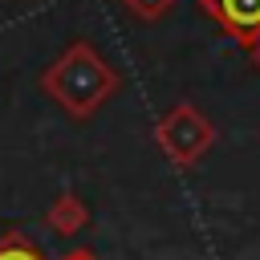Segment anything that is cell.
Segmentation results:
<instances>
[{
    "instance_id": "3957f363",
    "label": "cell",
    "mask_w": 260,
    "mask_h": 260,
    "mask_svg": "<svg viewBox=\"0 0 260 260\" xmlns=\"http://www.w3.org/2000/svg\"><path fill=\"white\" fill-rule=\"evenodd\" d=\"M4 260H24V256H4Z\"/></svg>"
},
{
    "instance_id": "6da1fadb",
    "label": "cell",
    "mask_w": 260,
    "mask_h": 260,
    "mask_svg": "<svg viewBox=\"0 0 260 260\" xmlns=\"http://www.w3.org/2000/svg\"><path fill=\"white\" fill-rule=\"evenodd\" d=\"M211 8L236 37H260V0H211Z\"/></svg>"
},
{
    "instance_id": "7a4b0ae2",
    "label": "cell",
    "mask_w": 260,
    "mask_h": 260,
    "mask_svg": "<svg viewBox=\"0 0 260 260\" xmlns=\"http://www.w3.org/2000/svg\"><path fill=\"white\" fill-rule=\"evenodd\" d=\"M158 4H162V0H138V8H142V12H150V8H158Z\"/></svg>"
}]
</instances>
